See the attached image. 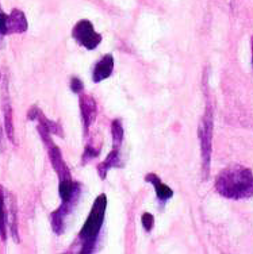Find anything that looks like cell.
<instances>
[{"label": "cell", "instance_id": "6da1fadb", "mask_svg": "<svg viewBox=\"0 0 253 254\" xmlns=\"http://www.w3.org/2000/svg\"><path fill=\"white\" fill-rule=\"evenodd\" d=\"M215 190L232 200H243L253 196V173L247 166L232 164L219 172Z\"/></svg>", "mask_w": 253, "mask_h": 254}, {"label": "cell", "instance_id": "7a4b0ae2", "mask_svg": "<svg viewBox=\"0 0 253 254\" xmlns=\"http://www.w3.org/2000/svg\"><path fill=\"white\" fill-rule=\"evenodd\" d=\"M106 208H107V196L102 193L93 201L91 212L79 233V241H80L79 253L89 254L95 250V245L102 231L103 222L106 216Z\"/></svg>", "mask_w": 253, "mask_h": 254}, {"label": "cell", "instance_id": "3957f363", "mask_svg": "<svg viewBox=\"0 0 253 254\" xmlns=\"http://www.w3.org/2000/svg\"><path fill=\"white\" fill-rule=\"evenodd\" d=\"M213 126H214V118H213V108L211 106L206 107L205 115L202 118L198 128V135L200 142V154H202V172L203 179H207L210 173V161H211V142H213Z\"/></svg>", "mask_w": 253, "mask_h": 254}, {"label": "cell", "instance_id": "277c9868", "mask_svg": "<svg viewBox=\"0 0 253 254\" xmlns=\"http://www.w3.org/2000/svg\"><path fill=\"white\" fill-rule=\"evenodd\" d=\"M37 130H38L39 137H41V139L44 142V145L46 146V150H48L49 154V160H50V164H52L53 169L56 171V173H57V176H59V180L71 177V172H69V168L67 166L65 161H64L63 154H61L57 145L54 143L52 137H50L52 134H50L44 126H41V125L37 126Z\"/></svg>", "mask_w": 253, "mask_h": 254}, {"label": "cell", "instance_id": "5b68a950", "mask_svg": "<svg viewBox=\"0 0 253 254\" xmlns=\"http://www.w3.org/2000/svg\"><path fill=\"white\" fill-rule=\"evenodd\" d=\"M73 39L85 49L93 50L102 42V35L95 31L93 25L87 19L79 20L72 29Z\"/></svg>", "mask_w": 253, "mask_h": 254}, {"label": "cell", "instance_id": "8992f818", "mask_svg": "<svg viewBox=\"0 0 253 254\" xmlns=\"http://www.w3.org/2000/svg\"><path fill=\"white\" fill-rule=\"evenodd\" d=\"M1 108H3V115H4V130L7 138L10 139L14 145L15 141V127H14V111H12V104H11L10 92H8V81L5 78L1 83Z\"/></svg>", "mask_w": 253, "mask_h": 254}, {"label": "cell", "instance_id": "52a82bcc", "mask_svg": "<svg viewBox=\"0 0 253 254\" xmlns=\"http://www.w3.org/2000/svg\"><path fill=\"white\" fill-rule=\"evenodd\" d=\"M79 106H80V114H82V121H83V134L84 137H87L88 131H89V127H91V125L96 119V102L89 95L80 93V96H79Z\"/></svg>", "mask_w": 253, "mask_h": 254}, {"label": "cell", "instance_id": "ba28073f", "mask_svg": "<svg viewBox=\"0 0 253 254\" xmlns=\"http://www.w3.org/2000/svg\"><path fill=\"white\" fill-rule=\"evenodd\" d=\"M27 119H30V121H38V125L44 126L50 134H54V135H59V137L64 138L63 128L60 126V123L48 119L46 115L41 111V108L37 107V106H33V107L30 108L29 113H27Z\"/></svg>", "mask_w": 253, "mask_h": 254}, {"label": "cell", "instance_id": "9c48e42d", "mask_svg": "<svg viewBox=\"0 0 253 254\" xmlns=\"http://www.w3.org/2000/svg\"><path fill=\"white\" fill-rule=\"evenodd\" d=\"M114 57L112 54H106L103 56L102 59L97 61V64L95 65L93 68V73L92 78L95 83H100L103 80H106L111 76L112 70H114Z\"/></svg>", "mask_w": 253, "mask_h": 254}, {"label": "cell", "instance_id": "30bf717a", "mask_svg": "<svg viewBox=\"0 0 253 254\" xmlns=\"http://www.w3.org/2000/svg\"><path fill=\"white\" fill-rule=\"evenodd\" d=\"M122 166H123V164L121 161V147H112V150L108 153L107 157L104 158V161H102L97 165V173L104 180L107 177V173L110 169L122 168Z\"/></svg>", "mask_w": 253, "mask_h": 254}, {"label": "cell", "instance_id": "8fae6325", "mask_svg": "<svg viewBox=\"0 0 253 254\" xmlns=\"http://www.w3.org/2000/svg\"><path fill=\"white\" fill-rule=\"evenodd\" d=\"M27 27H29V23L23 11L18 8L11 11V14L8 15V25H7L8 34H22L27 30Z\"/></svg>", "mask_w": 253, "mask_h": 254}, {"label": "cell", "instance_id": "7c38bea8", "mask_svg": "<svg viewBox=\"0 0 253 254\" xmlns=\"http://www.w3.org/2000/svg\"><path fill=\"white\" fill-rule=\"evenodd\" d=\"M145 181H149L155 187V190H156L157 199L161 201V203H166L167 200H169L170 197L173 196V190L170 187H168L167 184H164L161 179L155 173H148L145 176Z\"/></svg>", "mask_w": 253, "mask_h": 254}, {"label": "cell", "instance_id": "4fadbf2b", "mask_svg": "<svg viewBox=\"0 0 253 254\" xmlns=\"http://www.w3.org/2000/svg\"><path fill=\"white\" fill-rule=\"evenodd\" d=\"M7 218L10 219V229L12 238L15 242H20L19 230H18V207H16V200L12 193H8V208H7Z\"/></svg>", "mask_w": 253, "mask_h": 254}, {"label": "cell", "instance_id": "5bb4252c", "mask_svg": "<svg viewBox=\"0 0 253 254\" xmlns=\"http://www.w3.org/2000/svg\"><path fill=\"white\" fill-rule=\"evenodd\" d=\"M7 208H5V190L4 187L0 184V240L7 241Z\"/></svg>", "mask_w": 253, "mask_h": 254}, {"label": "cell", "instance_id": "9a60e30c", "mask_svg": "<svg viewBox=\"0 0 253 254\" xmlns=\"http://www.w3.org/2000/svg\"><path fill=\"white\" fill-rule=\"evenodd\" d=\"M111 135H112V147H121L125 131L122 126L121 119H114L111 122Z\"/></svg>", "mask_w": 253, "mask_h": 254}, {"label": "cell", "instance_id": "2e32d148", "mask_svg": "<svg viewBox=\"0 0 253 254\" xmlns=\"http://www.w3.org/2000/svg\"><path fill=\"white\" fill-rule=\"evenodd\" d=\"M100 154V147H93L91 145H87L85 150H84L83 156H82V164L85 165L87 162H89L92 158L97 157Z\"/></svg>", "mask_w": 253, "mask_h": 254}, {"label": "cell", "instance_id": "e0dca14e", "mask_svg": "<svg viewBox=\"0 0 253 254\" xmlns=\"http://www.w3.org/2000/svg\"><path fill=\"white\" fill-rule=\"evenodd\" d=\"M141 223H142V227L145 229V231H152L153 229V225H155V218L152 214L149 212H145V214H142L141 216Z\"/></svg>", "mask_w": 253, "mask_h": 254}, {"label": "cell", "instance_id": "ac0fdd59", "mask_svg": "<svg viewBox=\"0 0 253 254\" xmlns=\"http://www.w3.org/2000/svg\"><path fill=\"white\" fill-rule=\"evenodd\" d=\"M7 25H8V15L5 14L4 11H3V8H1V4H0V35L8 34Z\"/></svg>", "mask_w": 253, "mask_h": 254}, {"label": "cell", "instance_id": "d6986e66", "mask_svg": "<svg viewBox=\"0 0 253 254\" xmlns=\"http://www.w3.org/2000/svg\"><path fill=\"white\" fill-rule=\"evenodd\" d=\"M83 88V83H82L78 77H73L72 80H71V89H72V92L82 93Z\"/></svg>", "mask_w": 253, "mask_h": 254}, {"label": "cell", "instance_id": "ffe728a7", "mask_svg": "<svg viewBox=\"0 0 253 254\" xmlns=\"http://www.w3.org/2000/svg\"><path fill=\"white\" fill-rule=\"evenodd\" d=\"M0 152H4V135H3L1 125H0Z\"/></svg>", "mask_w": 253, "mask_h": 254}, {"label": "cell", "instance_id": "44dd1931", "mask_svg": "<svg viewBox=\"0 0 253 254\" xmlns=\"http://www.w3.org/2000/svg\"><path fill=\"white\" fill-rule=\"evenodd\" d=\"M251 48H252V66H253V37L251 38Z\"/></svg>", "mask_w": 253, "mask_h": 254}]
</instances>
